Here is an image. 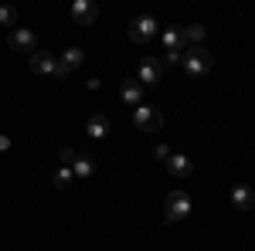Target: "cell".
<instances>
[{
  "label": "cell",
  "mask_w": 255,
  "mask_h": 251,
  "mask_svg": "<svg viewBox=\"0 0 255 251\" xmlns=\"http://www.w3.org/2000/svg\"><path fill=\"white\" fill-rule=\"evenodd\" d=\"M211 65H215V58H211V51H208L204 44H201V48H187L184 58H180V68L191 78H204L211 72Z\"/></svg>",
  "instance_id": "cell-1"
},
{
  "label": "cell",
  "mask_w": 255,
  "mask_h": 251,
  "mask_svg": "<svg viewBox=\"0 0 255 251\" xmlns=\"http://www.w3.org/2000/svg\"><path fill=\"white\" fill-rule=\"evenodd\" d=\"M31 72H34V75H55V78H61V82L72 75V72L61 65V58L48 55V51H34V55H31Z\"/></svg>",
  "instance_id": "cell-2"
},
{
  "label": "cell",
  "mask_w": 255,
  "mask_h": 251,
  "mask_svg": "<svg viewBox=\"0 0 255 251\" xmlns=\"http://www.w3.org/2000/svg\"><path fill=\"white\" fill-rule=\"evenodd\" d=\"M160 34V20L153 17V14H139V17H133V24H129V41L133 44H146V41H153Z\"/></svg>",
  "instance_id": "cell-3"
},
{
  "label": "cell",
  "mask_w": 255,
  "mask_h": 251,
  "mask_svg": "<svg viewBox=\"0 0 255 251\" xmlns=\"http://www.w3.org/2000/svg\"><path fill=\"white\" fill-rule=\"evenodd\" d=\"M133 122H136V129H143V133H160L163 129V112H160L157 105H136L133 109Z\"/></svg>",
  "instance_id": "cell-4"
},
{
  "label": "cell",
  "mask_w": 255,
  "mask_h": 251,
  "mask_svg": "<svg viewBox=\"0 0 255 251\" xmlns=\"http://www.w3.org/2000/svg\"><path fill=\"white\" fill-rule=\"evenodd\" d=\"M184 217H191V197H187V190H174L167 197L163 224H177V221H184Z\"/></svg>",
  "instance_id": "cell-5"
},
{
  "label": "cell",
  "mask_w": 255,
  "mask_h": 251,
  "mask_svg": "<svg viewBox=\"0 0 255 251\" xmlns=\"http://www.w3.org/2000/svg\"><path fill=\"white\" fill-rule=\"evenodd\" d=\"M72 20H75L79 27H92L99 20V3L96 0H75V3H72Z\"/></svg>",
  "instance_id": "cell-6"
},
{
  "label": "cell",
  "mask_w": 255,
  "mask_h": 251,
  "mask_svg": "<svg viewBox=\"0 0 255 251\" xmlns=\"http://www.w3.org/2000/svg\"><path fill=\"white\" fill-rule=\"evenodd\" d=\"M139 85H146V88H153V85H160L163 82V65H160L157 58H143L139 61V75H136Z\"/></svg>",
  "instance_id": "cell-7"
},
{
  "label": "cell",
  "mask_w": 255,
  "mask_h": 251,
  "mask_svg": "<svg viewBox=\"0 0 255 251\" xmlns=\"http://www.w3.org/2000/svg\"><path fill=\"white\" fill-rule=\"evenodd\" d=\"M7 44L14 48V51H24V55H34L38 48V38H34V31H27V27H14L10 34H7Z\"/></svg>",
  "instance_id": "cell-8"
},
{
  "label": "cell",
  "mask_w": 255,
  "mask_h": 251,
  "mask_svg": "<svg viewBox=\"0 0 255 251\" xmlns=\"http://www.w3.org/2000/svg\"><path fill=\"white\" fill-rule=\"evenodd\" d=\"M228 197H232V207H235L238 214H245V211L255 207V190L249 187V183H235V187L228 190Z\"/></svg>",
  "instance_id": "cell-9"
},
{
  "label": "cell",
  "mask_w": 255,
  "mask_h": 251,
  "mask_svg": "<svg viewBox=\"0 0 255 251\" xmlns=\"http://www.w3.org/2000/svg\"><path fill=\"white\" fill-rule=\"evenodd\" d=\"M184 51H187L184 27H163V55H184Z\"/></svg>",
  "instance_id": "cell-10"
},
{
  "label": "cell",
  "mask_w": 255,
  "mask_h": 251,
  "mask_svg": "<svg viewBox=\"0 0 255 251\" xmlns=\"http://www.w3.org/2000/svg\"><path fill=\"white\" fill-rule=\"evenodd\" d=\"M119 95H123V102L126 105H143V85H139L136 78H123V85H119Z\"/></svg>",
  "instance_id": "cell-11"
},
{
  "label": "cell",
  "mask_w": 255,
  "mask_h": 251,
  "mask_svg": "<svg viewBox=\"0 0 255 251\" xmlns=\"http://www.w3.org/2000/svg\"><path fill=\"white\" fill-rule=\"evenodd\" d=\"M163 167H167V173L177 176V180H187V176H191V170H194V163H191L187 156H180V153H170V160H167Z\"/></svg>",
  "instance_id": "cell-12"
},
{
  "label": "cell",
  "mask_w": 255,
  "mask_h": 251,
  "mask_svg": "<svg viewBox=\"0 0 255 251\" xmlns=\"http://www.w3.org/2000/svg\"><path fill=\"white\" fill-rule=\"evenodd\" d=\"M85 136H92V139L109 136V119L102 116V112H92V116L85 119Z\"/></svg>",
  "instance_id": "cell-13"
},
{
  "label": "cell",
  "mask_w": 255,
  "mask_h": 251,
  "mask_svg": "<svg viewBox=\"0 0 255 251\" xmlns=\"http://www.w3.org/2000/svg\"><path fill=\"white\" fill-rule=\"evenodd\" d=\"M72 173L79 176V180H89V176L96 173V160H92V156H75V163H72Z\"/></svg>",
  "instance_id": "cell-14"
},
{
  "label": "cell",
  "mask_w": 255,
  "mask_h": 251,
  "mask_svg": "<svg viewBox=\"0 0 255 251\" xmlns=\"http://www.w3.org/2000/svg\"><path fill=\"white\" fill-rule=\"evenodd\" d=\"M184 38H187V48H201V41L208 38V27L204 24H191V27H184Z\"/></svg>",
  "instance_id": "cell-15"
},
{
  "label": "cell",
  "mask_w": 255,
  "mask_h": 251,
  "mask_svg": "<svg viewBox=\"0 0 255 251\" xmlns=\"http://www.w3.org/2000/svg\"><path fill=\"white\" fill-rule=\"evenodd\" d=\"M82 61H85V51H82V48H68V51L61 55V65H65L68 72H75Z\"/></svg>",
  "instance_id": "cell-16"
},
{
  "label": "cell",
  "mask_w": 255,
  "mask_h": 251,
  "mask_svg": "<svg viewBox=\"0 0 255 251\" xmlns=\"http://www.w3.org/2000/svg\"><path fill=\"white\" fill-rule=\"evenodd\" d=\"M72 183H75V173H72V167H58V170H55V187H58V190H68Z\"/></svg>",
  "instance_id": "cell-17"
},
{
  "label": "cell",
  "mask_w": 255,
  "mask_h": 251,
  "mask_svg": "<svg viewBox=\"0 0 255 251\" xmlns=\"http://www.w3.org/2000/svg\"><path fill=\"white\" fill-rule=\"evenodd\" d=\"M0 27H17V7H0Z\"/></svg>",
  "instance_id": "cell-18"
},
{
  "label": "cell",
  "mask_w": 255,
  "mask_h": 251,
  "mask_svg": "<svg viewBox=\"0 0 255 251\" xmlns=\"http://www.w3.org/2000/svg\"><path fill=\"white\" fill-rule=\"evenodd\" d=\"M75 156H79V153H75V150H68V146H65V150H61V153H58L61 167H72V163H75Z\"/></svg>",
  "instance_id": "cell-19"
},
{
  "label": "cell",
  "mask_w": 255,
  "mask_h": 251,
  "mask_svg": "<svg viewBox=\"0 0 255 251\" xmlns=\"http://www.w3.org/2000/svg\"><path fill=\"white\" fill-rule=\"evenodd\" d=\"M170 153H174V150H170V146H167V143H160L157 150H153V156H157V160H163V163H167V160H170Z\"/></svg>",
  "instance_id": "cell-20"
},
{
  "label": "cell",
  "mask_w": 255,
  "mask_h": 251,
  "mask_svg": "<svg viewBox=\"0 0 255 251\" xmlns=\"http://www.w3.org/2000/svg\"><path fill=\"white\" fill-rule=\"evenodd\" d=\"M0 150H10V139L7 136H0Z\"/></svg>",
  "instance_id": "cell-21"
}]
</instances>
